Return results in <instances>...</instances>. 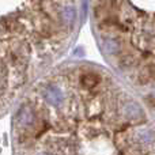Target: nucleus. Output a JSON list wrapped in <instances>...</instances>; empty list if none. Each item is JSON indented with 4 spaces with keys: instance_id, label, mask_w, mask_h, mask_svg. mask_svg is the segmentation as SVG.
<instances>
[{
    "instance_id": "1",
    "label": "nucleus",
    "mask_w": 155,
    "mask_h": 155,
    "mask_svg": "<svg viewBox=\"0 0 155 155\" xmlns=\"http://www.w3.org/2000/svg\"><path fill=\"white\" fill-rule=\"evenodd\" d=\"M44 98L48 104L53 105V106H59L63 101H64V94L57 86L49 84L48 87L44 90Z\"/></svg>"
},
{
    "instance_id": "2",
    "label": "nucleus",
    "mask_w": 155,
    "mask_h": 155,
    "mask_svg": "<svg viewBox=\"0 0 155 155\" xmlns=\"http://www.w3.org/2000/svg\"><path fill=\"white\" fill-rule=\"evenodd\" d=\"M61 14H63V18L67 22H72L76 16V10L74 5H65V7L63 8Z\"/></svg>"
},
{
    "instance_id": "3",
    "label": "nucleus",
    "mask_w": 155,
    "mask_h": 155,
    "mask_svg": "<svg viewBox=\"0 0 155 155\" xmlns=\"http://www.w3.org/2000/svg\"><path fill=\"white\" fill-rule=\"evenodd\" d=\"M31 120H33V116H31V113H29V112H23L19 114V121H21L23 125H29V124L31 123Z\"/></svg>"
},
{
    "instance_id": "4",
    "label": "nucleus",
    "mask_w": 155,
    "mask_h": 155,
    "mask_svg": "<svg viewBox=\"0 0 155 155\" xmlns=\"http://www.w3.org/2000/svg\"><path fill=\"white\" fill-rule=\"evenodd\" d=\"M38 155H46V154H38Z\"/></svg>"
}]
</instances>
